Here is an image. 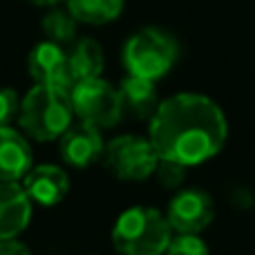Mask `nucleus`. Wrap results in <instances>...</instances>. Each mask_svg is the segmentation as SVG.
Segmentation results:
<instances>
[{
    "label": "nucleus",
    "instance_id": "nucleus-1",
    "mask_svg": "<svg viewBox=\"0 0 255 255\" xmlns=\"http://www.w3.org/2000/svg\"><path fill=\"white\" fill-rule=\"evenodd\" d=\"M229 124L213 99L195 92L172 94L150 117V143L159 159L190 168L213 159L226 143Z\"/></svg>",
    "mask_w": 255,
    "mask_h": 255
},
{
    "label": "nucleus",
    "instance_id": "nucleus-2",
    "mask_svg": "<svg viewBox=\"0 0 255 255\" xmlns=\"http://www.w3.org/2000/svg\"><path fill=\"white\" fill-rule=\"evenodd\" d=\"M74 110H72L70 90L54 88V85L36 83L22 97L18 121L20 128L36 141H54L72 126Z\"/></svg>",
    "mask_w": 255,
    "mask_h": 255
},
{
    "label": "nucleus",
    "instance_id": "nucleus-3",
    "mask_svg": "<svg viewBox=\"0 0 255 255\" xmlns=\"http://www.w3.org/2000/svg\"><path fill=\"white\" fill-rule=\"evenodd\" d=\"M170 238L168 220L148 206L128 208L112 229V244L119 255H163Z\"/></svg>",
    "mask_w": 255,
    "mask_h": 255
},
{
    "label": "nucleus",
    "instance_id": "nucleus-4",
    "mask_svg": "<svg viewBox=\"0 0 255 255\" xmlns=\"http://www.w3.org/2000/svg\"><path fill=\"white\" fill-rule=\"evenodd\" d=\"M179 43L161 27H143L124 45V65L128 74L148 81H159L175 67Z\"/></svg>",
    "mask_w": 255,
    "mask_h": 255
},
{
    "label": "nucleus",
    "instance_id": "nucleus-5",
    "mask_svg": "<svg viewBox=\"0 0 255 255\" xmlns=\"http://www.w3.org/2000/svg\"><path fill=\"white\" fill-rule=\"evenodd\" d=\"M70 99L72 110L79 117V121L99 128V130L115 128L124 117L119 90L103 81L101 76L76 81L70 88Z\"/></svg>",
    "mask_w": 255,
    "mask_h": 255
},
{
    "label": "nucleus",
    "instance_id": "nucleus-6",
    "mask_svg": "<svg viewBox=\"0 0 255 255\" xmlns=\"http://www.w3.org/2000/svg\"><path fill=\"white\" fill-rule=\"evenodd\" d=\"M103 163L117 179L143 181L154 175L159 166V154L152 148L150 139L124 134L112 139L103 148Z\"/></svg>",
    "mask_w": 255,
    "mask_h": 255
},
{
    "label": "nucleus",
    "instance_id": "nucleus-7",
    "mask_svg": "<svg viewBox=\"0 0 255 255\" xmlns=\"http://www.w3.org/2000/svg\"><path fill=\"white\" fill-rule=\"evenodd\" d=\"M213 217H215V202L211 195L199 188H186L170 202L166 220L177 233L199 235L211 226Z\"/></svg>",
    "mask_w": 255,
    "mask_h": 255
},
{
    "label": "nucleus",
    "instance_id": "nucleus-8",
    "mask_svg": "<svg viewBox=\"0 0 255 255\" xmlns=\"http://www.w3.org/2000/svg\"><path fill=\"white\" fill-rule=\"evenodd\" d=\"M27 72L38 85L72 88V76L67 67V49L52 40L38 43L27 56Z\"/></svg>",
    "mask_w": 255,
    "mask_h": 255
},
{
    "label": "nucleus",
    "instance_id": "nucleus-9",
    "mask_svg": "<svg viewBox=\"0 0 255 255\" xmlns=\"http://www.w3.org/2000/svg\"><path fill=\"white\" fill-rule=\"evenodd\" d=\"M103 136L99 132V128L90 124H72L65 132L61 134V157L67 166L72 168H83L92 166L94 161L103 157Z\"/></svg>",
    "mask_w": 255,
    "mask_h": 255
},
{
    "label": "nucleus",
    "instance_id": "nucleus-10",
    "mask_svg": "<svg viewBox=\"0 0 255 255\" xmlns=\"http://www.w3.org/2000/svg\"><path fill=\"white\" fill-rule=\"evenodd\" d=\"M20 186L25 188L31 204L49 208L61 204L65 195L70 193V177L63 168L54 166V163H40V166H31L27 170Z\"/></svg>",
    "mask_w": 255,
    "mask_h": 255
},
{
    "label": "nucleus",
    "instance_id": "nucleus-11",
    "mask_svg": "<svg viewBox=\"0 0 255 255\" xmlns=\"http://www.w3.org/2000/svg\"><path fill=\"white\" fill-rule=\"evenodd\" d=\"M31 220V199L18 181H0V240H13Z\"/></svg>",
    "mask_w": 255,
    "mask_h": 255
},
{
    "label": "nucleus",
    "instance_id": "nucleus-12",
    "mask_svg": "<svg viewBox=\"0 0 255 255\" xmlns=\"http://www.w3.org/2000/svg\"><path fill=\"white\" fill-rule=\"evenodd\" d=\"M31 168V148L13 128H0V181H18Z\"/></svg>",
    "mask_w": 255,
    "mask_h": 255
},
{
    "label": "nucleus",
    "instance_id": "nucleus-13",
    "mask_svg": "<svg viewBox=\"0 0 255 255\" xmlns=\"http://www.w3.org/2000/svg\"><path fill=\"white\" fill-rule=\"evenodd\" d=\"M117 90H119L124 112L136 117V119H150L161 103L157 88H154V81L141 79V76L128 74Z\"/></svg>",
    "mask_w": 255,
    "mask_h": 255
},
{
    "label": "nucleus",
    "instance_id": "nucleus-14",
    "mask_svg": "<svg viewBox=\"0 0 255 255\" xmlns=\"http://www.w3.org/2000/svg\"><path fill=\"white\" fill-rule=\"evenodd\" d=\"M103 65H106L103 49L94 38H79L67 49V67H70L72 85H74L76 81L101 76Z\"/></svg>",
    "mask_w": 255,
    "mask_h": 255
},
{
    "label": "nucleus",
    "instance_id": "nucleus-15",
    "mask_svg": "<svg viewBox=\"0 0 255 255\" xmlns=\"http://www.w3.org/2000/svg\"><path fill=\"white\" fill-rule=\"evenodd\" d=\"M70 13L85 25H106L121 16L126 0H65Z\"/></svg>",
    "mask_w": 255,
    "mask_h": 255
},
{
    "label": "nucleus",
    "instance_id": "nucleus-16",
    "mask_svg": "<svg viewBox=\"0 0 255 255\" xmlns=\"http://www.w3.org/2000/svg\"><path fill=\"white\" fill-rule=\"evenodd\" d=\"M40 25H43V34L47 36V40L61 45V47H65V45H70V43H74L76 40L79 20L72 16L67 7L65 9L52 7L43 16V22H40Z\"/></svg>",
    "mask_w": 255,
    "mask_h": 255
},
{
    "label": "nucleus",
    "instance_id": "nucleus-17",
    "mask_svg": "<svg viewBox=\"0 0 255 255\" xmlns=\"http://www.w3.org/2000/svg\"><path fill=\"white\" fill-rule=\"evenodd\" d=\"M166 255H211L208 244L195 233H177L170 238Z\"/></svg>",
    "mask_w": 255,
    "mask_h": 255
},
{
    "label": "nucleus",
    "instance_id": "nucleus-18",
    "mask_svg": "<svg viewBox=\"0 0 255 255\" xmlns=\"http://www.w3.org/2000/svg\"><path fill=\"white\" fill-rule=\"evenodd\" d=\"M154 172H157V177H159L163 188H179V186L186 181V166L175 163V161L159 159V166Z\"/></svg>",
    "mask_w": 255,
    "mask_h": 255
},
{
    "label": "nucleus",
    "instance_id": "nucleus-19",
    "mask_svg": "<svg viewBox=\"0 0 255 255\" xmlns=\"http://www.w3.org/2000/svg\"><path fill=\"white\" fill-rule=\"evenodd\" d=\"M18 110H20V99H18L16 90L0 88V128L11 124L16 119Z\"/></svg>",
    "mask_w": 255,
    "mask_h": 255
},
{
    "label": "nucleus",
    "instance_id": "nucleus-20",
    "mask_svg": "<svg viewBox=\"0 0 255 255\" xmlns=\"http://www.w3.org/2000/svg\"><path fill=\"white\" fill-rule=\"evenodd\" d=\"M0 255H31V253L25 244L13 238V240H0Z\"/></svg>",
    "mask_w": 255,
    "mask_h": 255
},
{
    "label": "nucleus",
    "instance_id": "nucleus-21",
    "mask_svg": "<svg viewBox=\"0 0 255 255\" xmlns=\"http://www.w3.org/2000/svg\"><path fill=\"white\" fill-rule=\"evenodd\" d=\"M27 2L38 4V7H58V4L65 2V0H27Z\"/></svg>",
    "mask_w": 255,
    "mask_h": 255
}]
</instances>
